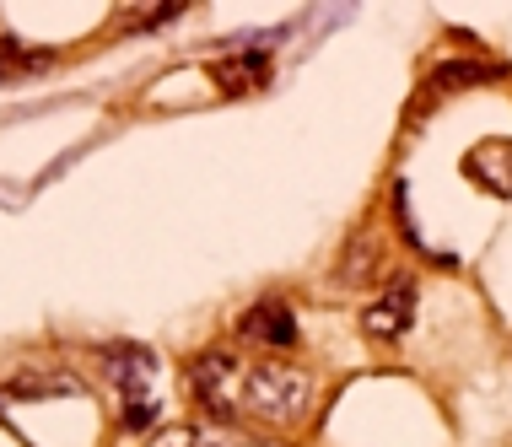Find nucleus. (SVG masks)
I'll return each instance as SVG.
<instances>
[{
	"label": "nucleus",
	"instance_id": "obj_5",
	"mask_svg": "<svg viewBox=\"0 0 512 447\" xmlns=\"http://www.w3.org/2000/svg\"><path fill=\"white\" fill-rule=\"evenodd\" d=\"M464 178L480 184L486 194L512 200V141H480L464 151Z\"/></svg>",
	"mask_w": 512,
	"mask_h": 447
},
{
	"label": "nucleus",
	"instance_id": "obj_1",
	"mask_svg": "<svg viewBox=\"0 0 512 447\" xmlns=\"http://www.w3.org/2000/svg\"><path fill=\"white\" fill-rule=\"evenodd\" d=\"M189 394L211 421L297 426L313 404V377L286 361H243L232 351H205L189 367Z\"/></svg>",
	"mask_w": 512,
	"mask_h": 447
},
{
	"label": "nucleus",
	"instance_id": "obj_4",
	"mask_svg": "<svg viewBox=\"0 0 512 447\" xmlns=\"http://www.w3.org/2000/svg\"><path fill=\"white\" fill-rule=\"evenodd\" d=\"M238 329H243V340L270 345V351H286V345L297 340V313H292V302L265 297V302H254V307L238 318Z\"/></svg>",
	"mask_w": 512,
	"mask_h": 447
},
{
	"label": "nucleus",
	"instance_id": "obj_7",
	"mask_svg": "<svg viewBox=\"0 0 512 447\" xmlns=\"http://www.w3.org/2000/svg\"><path fill=\"white\" fill-rule=\"evenodd\" d=\"M372 264H378V232L356 227L351 243H345V254H340V286H362L372 275Z\"/></svg>",
	"mask_w": 512,
	"mask_h": 447
},
{
	"label": "nucleus",
	"instance_id": "obj_6",
	"mask_svg": "<svg viewBox=\"0 0 512 447\" xmlns=\"http://www.w3.org/2000/svg\"><path fill=\"white\" fill-rule=\"evenodd\" d=\"M270 71V54L265 49H248V54H221V60L211 65V76H216V87L227 92V97H243L248 87H259Z\"/></svg>",
	"mask_w": 512,
	"mask_h": 447
},
{
	"label": "nucleus",
	"instance_id": "obj_8",
	"mask_svg": "<svg viewBox=\"0 0 512 447\" xmlns=\"http://www.w3.org/2000/svg\"><path fill=\"white\" fill-rule=\"evenodd\" d=\"M502 76V65H480V60H448V65H437L432 81H426V92L442 97V92H453V87H475V81H496Z\"/></svg>",
	"mask_w": 512,
	"mask_h": 447
},
{
	"label": "nucleus",
	"instance_id": "obj_3",
	"mask_svg": "<svg viewBox=\"0 0 512 447\" xmlns=\"http://www.w3.org/2000/svg\"><path fill=\"white\" fill-rule=\"evenodd\" d=\"M415 307H421V286L410 281V275H394L389 286L378 291V297L367 302V313H362V329H367V340H405L410 324H415Z\"/></svg>",
	"mask_w": 512,
	"mask_h": 447
},
{
	"label": "nucleus",
	"instance_id": "obj_9",
	"mask_svg": "<svg viewBox=\"0 0 512 447\" xmlns=\"http://www.w3.org/2000/svg\"><path fill=\"white\" fill-rule=\"evenodd\" d=\"M157 447H265V442H227V437H205V431H189V426H178L168 431Z\"/></svg>",
	"mask_w": 512,
	"mask_h": 447
},
{
	"label": "nucleus",
	"instance_id": "obj_11",
	"mask_svg": "<svg viewBox=\"0 0 512 447\" xmlns=\"http://www.w3.org/2000/svg\"><path fill=\"white\" fill-rule=\"evenodd\" d=\"M135 17H124V27H151V22H173L178 11H189L184 0H168V6H130Z\"/></svg>",
	"mask_w": 512,
	"mask_h": 447
},
{
	"label": "nucleus",
	"instance_id": "obj_2",
	"mask_svg": "<svg viewBox=\"0 0 512 447\" xmlns=\"http://www.w3.org/2000/svg\"><path fill=\"white\" fill-rule=\"evenodd\" d=\"M103 367L108 377L119 383V410H124V426H146L151 421V372H157V356L141 351V345H108L103 351Z\"/></svg>",
	"mask_w": 512,
	"mask_h": 447
},
{
	"label": "nucleus",
	"instance_id": "obj_10",
	"mask_svg": "<svg viewBox=\"0 0 512 447\" xmlns=\"http://www.w3.org/2000/svg\"><path fill=\"white\" fill-rule=\"evenodd\" d=\"M49 54H38V49H22L17 38H6L0 44V76H11V71H27V65H44Z\"/></svg>",
	"mask_w": 512,
	"mask_h": 447
}]
</instances>
